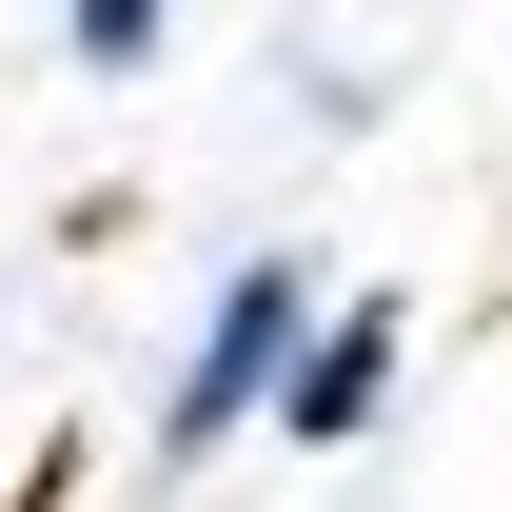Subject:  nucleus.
Listing matches in <instances>:
<instances>
[{"label": "nucleus", "mask_w": 512, "mask_h": 512, "mask_svg": "<svg viewBox=\"0 0 512 512\" xmlns=\"http://www.w3.org/2000/svg\"><path fill=\"white\" fill-rule=\"evenodd\" d=\"M296 335H316V276H296V256H237V276L197 296V335H178L158 453H237L256 414H276V375H296Z\"/></svg>", "instance_id": "obj_1"}, {"label": "nucleus", "mask_w": 512, "mask_h": 512, "mask_svg": "<svg viewBox=\"0 0 512 512\" xmlns=\"http://www.w3.org/2000/svg\"><path fill=\"white\" fill-rule=\"evenodd\" d=\"M394 375H414V316H394V296H316V335H296V375H276L256 434L276 453H355L394 414Z\"/></svg>", "instance_id": "obj_2"}, {"label": "nucleus", "mask_w": 512, "mask_h": 512, "mask_svg": "<svg viewBox=\"0 0 512 512\" xmlns=\"http://www.w3.org/2000/svg\"><path fill=\"white\" fill-rule=\"evenodd\" d=\"M60 60H79V79H158V60H178V20H158V0H79Z\"/></svg>", "instance_id": "obj_3"}]
</instances>
